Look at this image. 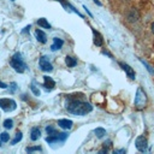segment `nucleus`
Listing matches in <instances>:
<instances>
[{"label":"nucleus","mask_w":154,"mask_h":154,"mask_svg":"<svg viewBox=\"0 0 154 154\" xmlns=\"http://www.w3.org/2000/svg\"><path fill=\"white\" fill-rule=\"evenodd\" d=\"M94 2H95V4H97V5H99V6H101V2H100V1H99V0H94Z\"/></svg>","instance_id":"nucleus-28"},{"label":"nucleus","mask_w":154,"mask_h":154,"mask_svg":"<svg viewBox=\"0 0 154 154\" xmlns=\"http://www.w3.org/2000/svg\"><path fill=\"white\" fill-rule=\"evenodd\" d=\"M29 30H30V25H28V26H25V28H24V29L22 30V32H23V34H25V32H28Z\"/></svg>","instance_id":"nucleus-25"},{"label":"nucleus","mask_w":154,"mask_h":154,"mask_svg":"<svg viewBox=\"0 0 154 154\" xmlns=\"http://www.w3.org/2000/svg\"><path fill=\"white\" fill-rule=\"evenodd\" d=\"M67 138V134L66 132H57L54 135H48L46 137V142L48 143H54V142H64Z\"/></svg>","instance_id":"nucleus-5"},{"label":"nucleus","mask_w":154,"mask_h":154,"mask_svg":"<svg viewBox=\"0 0 154 154\" xmlns=\"http://www.w3.org/2000/svg\"><path fill=\"white\" fill-rule=\"evenodd\" d=\"M65 107H66L67 112H70L75 116H85L93 111V106L90 103L82 101L73 95L67 96V102H66Z\"/></svg>","instance_id":"nucleus-1"},{"label":"nucleus","mask_w":154,"mask_h":154,"mask_svg":"<svg viewBox=\"0 0 154 154\" xmlns=\"http://www.w3.org/2000/svg\"><path fill=\"white\" fill-rule=\"evenodd\" d=\"M57 1H60V2H61L64 6H65V2H64V0H57Z\"/></svg>","instance_id":"nucleus-29"},{"label":"nucleus","mask_w":154,"mask_h":154,"mask_svg":"<svg viewBox=\"0 0 154 154\" xmlns=\"http://www.w3.org/2000/svg\"><path fill=\"white\" fill-rule=\"evenodd\" d=\"M93 35H94V43H95V46L101 47V46L103 45V38H102V36L100 35V32L96 31L95 29H93Z\"/></svg>","instance_id":"nucleus-12"},{"label":"nucleus","mask_w":154,"mask_h":154,"mask_svg":"<svg viewBox=\"0 0 154 154\" xmlns=\"http://www.w3.org/2000/svg\"><path fill=\"white\" fill-rule=\"evenodd\" d=\"M150 29H152V32L154 34V22L152 23V26H150Z\"/></svg>","instance_id":"nucleus-27"},{"label":"nucleus","mask_w":154,"mask_h":154,"mask_svg":"<svg viewBox=\"0 0 154 154\" xmlns=\"http://www.w3.org/2000/svg\"><path fill=\"white\" fill-rule=\"evenodd\" d=\"M30 89H31V91H32V93H34L36 96H38V95H40V90H38V89H37V88H36L34 84H31V85H30Z\"/></svg>","instance_id":"nucleus-24"},{"label":"nucleus","mask_w":154,"mask_h":154,"mask_svg":"<svg viewBox=\"0 0 154 154\" xmlns=\"http://www.w3.org/2000/svg\"><path fill=\"white\" fill-rule=\"evenodd\" d=\"M22 138H23L22 132H20V131H17V132H16V135H14V138L11 141V144H16V143H18Z\"/></svg>","instance_id":"nucleus-19"},{"label":"nucleus","mask_w":154,"mask_h":154,"mask_svg":"<svg viewBox=\"0 0 154 154\" xmlns=\"http://www.w3.org/2000/svg\"><path fill=\"white\" fill-rule=\"evenodd\" d=\"M38 65H40V69L42 71H45V72H51L53 70V66H52V64L49 63V60H48V58L46 55H43V57L40 58Z\"/></svg>","instance_id":"nucleus-6"},{"label":"nucleus","mask_w":154,"mask_h":154,"mask_svg":"<svg viewBox=\"0 0 154 154\" xmlns=\"http://www.w3.org/2000/svg\"><path fill=\"white\" fill-rule=\"evenodd\" d=\"M64 45V41L61 38H58V37H54L53 38V45L51 46V49L52 51H57V49H60Z\"/></svg>","instance_id":"nucleus-14"},{"label":"nucleus","mask_w":154,"mask_h":154,"mask_svg":"<svg viewBox=\"0 0 154 154\" xmlns=\"http://www.w3.org/2000/svg\"><path fill=\"white\" fill-rule=\"evenodd\" d=\"M2 125L5 126V129H12L13 128V120L12 119H5Z\"/></svg>","instance_id":"nucleus-20"},{"label":"nucleus","mask_w":154,"mask_h":154,"mask_svg":"<svg viewBox=\"0 0 154 154\" xmlns=\"http://www.w3.org/2000/svg\"><path fill=\"white\" fill-rule=\"evenodd\" d=\"M43 87L47 89V90H52L54 87H55V82L52 77H48V76H43Z\"/></svg>","instance_id":"nucleus-10"},{"label":"nucleus","mask_w":154,"mask_h":154,"mask_svg":"<svg viewBox=\"0 0 154 154\" xmlns=\"http://www.w3.org/2000/svg\"><path fill=\"white\" fill-rule=\"evenodd\" d=\"M0 107L5 112H12V111L16 109L17 103H16V101L13 99H6V97H4V99H0Z\"/></svg>","instance_id":"nucleus-4"},{"label":"nucleus","mask_w":154,"mask_h":154,"mask_svg":"<svg viewBox=\"0 0 154 154\" xmlns=\"http://www.w3.org/2000/svg\"><path fill=\"white\" fill-rule=\"evenodd\" d=\"M119 65H120V67L125 71V73L128 75V77H129L130 79H135V71L132 70V67H130L128 64H125V63H123V61H119Z\"/></svg>","instance_id":"nucleus-9"},{"label":"nucleus","mask_w":154,"mask_h":154,"mask_svg":"<svg viewBox=\"0 0 154 154\" xmlns=\"http://www.w3.org/2000/svg\"><path fill=\"white\" fill-rule=\"evenodd\" d=\"M135 144H136V148H137L140 152H146V150H147L148 143H147V138H146L144 136H138V137L136 138Z\"/></svg>","instance_id":"nucleus-7"},{"label":"nucleus","mask_w":154,"mask_h":154,"mask_svg":"<svg viewBox=\"0 0 154 154\" xmlns=\"http://www.w3.org/2000/svg\"><path fill=\"white\" fill-rule=\"evenodd\" d=\"M10 65L13 67L14 71H17V72H19V73L24 72L25 69H26V64L24 63L23 57H22V54H20L19 52H18V53H14V54L12 55V58H11V60H10Z\"/></svg>","instance_id":"nucleus-2"},{"label":"nucleus","mask_w":154,"mask_h":154,"mask_svg":"<svg viewBox=\"0 0 154 154\" xmlns=\"http://www.w3.org/2000/svg\"><path fill=\"white\" fill-rule=\"evenodd\" d=\"M40 136H41V131H40V129H38V128H32V129H31V132H30V138H31V141H36V140H38Z\"/></svg>","instance_id":"nucleus-15"},{"label":"nucleus","mask_w":154,"mask_h":154,"mask_svg":"<svg viewBox=\"0 0 154 154\" xmlns=\"http://www.w3.org/2000/svg\"><path fill=\"white\" fill-rule=\"evenodd\" d=\"M0 144H1V140H0Z\"/></svg>","instance_id":"nucleus-30"},{"label":"nucleus","mask_w":154,"mask_h":154,"mask_svg":"<svg viewBox=\"0 0 154 154\" xmlns=\"http://www.w3.org/2000/svg\"><path fill=\"white\" fill-rule=\"evenodd\" d=\"M25 150H26L28 153H31V152H36V150H38V152H40V150H41V147H38V146H37V147H28Z\"/></svg>","instance_id":"nucleus-23"},{"label":"nucleus","mask_w":154,"mask_h":154,"mask_svg":"<svg viewBox=\"0 0 154 154\" xmlns=\"http://www.w3.org/2000/svg\"><path fill=\"white\" fill-rule=\"evenodd\" d=\"M65 63H66V65L69 66V67H73V66H76V64H77V60L73 58V57H66L65 58Z\"/></svg>","instance_id":"nucleus-16"},{"label":"nucleus","mask_w":154,"mask_h":154,"mask_svg":"<svg viewBox=\"0 0 154 154\" xmlns=\"http://www.w3.org/2000/svg\"><path fill=\"white\" fill-rule=\"evenodd\" d=\"M58 125H59L61 129L69 130V129L72 128L73 123H72V120H70V119H59V120H58Z\"/></svg>","instance_id":"nucleus-11"},{"label":"nucleus","mask_w":154,"mask_h":154,"mask_svg":"<svg viewBox=\"0 0 154 154\" xmlns=\"http://www.w3.org/2000/svg\"><path fill=\"white\" fill-rule=\"evenodd\" d=\"M94 132H95V135H96L97 138H102V137L106 135V130H105L103 128H96V129L94 130Z\"/></svg>","instance_id":"nucleus-18"},{"label":"nucleus","mask_w":154,"mask_h":154,"mask_svg":"<svg viewBox=\"0 0 154 154\" xmlns=\"http://www.w3.org/2000/svg\"><path fill=\"white\" fill-rule=\"evenodd\" d=\"M0 88H2V89H6V88H7V84L0 81Z\"/></svg>","instance_id":"nucleus-26"},{"label":"nucleus","mask_w":154,"mask_h":154,"mask_svg":"<svg viewBox=\"0 0 154 154\" xmlns=\"http://www.w3.org/2000/svg\"><path fill=\"white\" fill-rule=\"evenodd\" d=\"M138 18H140V12H138L136 8H131V10L128 11V13H126V19H128L129 22H137Z\"/></svg>","instance_id":"nucleus-8"},{"label":"nucleus","mask_w":154,"mask_h":154,"mask_svg":"<svg viewBox=\"0 0 154 154\" xmlns=\"http://www.w3.org/2000/svg\"><path fill=\"white\" fill-rule=\"evenodd\" d=\"M35 36H36V40H37L38 42H41V43H46V42H47V36H46V34H45L42 30H40V29H36Z\"/></svg>","instance_id":"nucleus-13"},{"label":"nucleus","mask_w":154,"mask_h":154,"mask_svg":"<svg viewBox=\"0 0 154 154\" xmlns=\"http://www.w3.org/2000/svg\"><path fill=\"white\" fill-rule=\"evenodd\" d=\"M46 131H47V134H48V135H54V134H57V132H58L53 126H47V128H46Z\"/></svg>","instance_id":"nucleus-22"},{"label":"nucleus","mask_w":154,"mask_h":154,"mask_svg":"<svg viewBox=\"0 0 154 154\" xmlns=\"http://www.w3.org/2000/svg\"><path fill=\"white\" fill-rule=\"evenodd\" d=\"M37 24L40 25V26H42V28H45V29H51V24L47 22V19H45V18H40V19H37Z\"/></svg>","instance_id":"nucleus-17"},{"label":"nucleus","mask_w":154,"mask_h":154,"mask_svg":"<svg viewBox=\"0 0 154 154\" xmlns=\"http://www.w3.org/2000/svg\"><path fill=\"white\" fill-rule=\"evenodd\" d=\"M0 140H1V142H8L10 141V135L6 131H4V132L0 134Z\"/></svg>","instance_id":"nucleus-21"},{"label":"nucleus","mask_w":154,"mask_h":154,"mask_svg":"<svg viewBox=\"0 0 154 154\" xmlns=\"http://www.w3.org/2000/svg\"><path fill=\"white\" fill-rule=\"evenodd\" d=\"M11 1H14V0H11Z\"/></svg>","instance_id":"nucleus-31"},{"label":"nucleus","mask_w":154,"mask_h":154,"mask_svg":"<svg viewBox=\"0 0 154 154\" xmlns=\"http://www.w3.org/2000/svg\"><path fill=\"white\" fill-rule=\"evenodd\" d=\"M146 101H147V97H146L144 91L142 90V88H138L136 91V96H135V106L138 109H141L146 106Z\"/></svg>","instance_id":"nucleus-3"}]
</instances>
